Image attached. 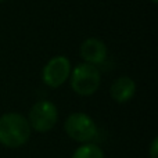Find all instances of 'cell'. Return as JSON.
Segmentation results:
<instances>
[{"instance_id":"obj_1","label":"cell","mask_w":158,"mask_h":158,"mask_svg":"<svg viewBox=\"0 0 158 158\" xmlns=\"http://www.w3.org/2000/svg\"><path fill=\"white\" fill-rule=\"evenodd\" d=\"M28 119L19 112H6L0 117V144L7 148H18L31 137Z\"/></svg>"},{"instance_id":"obj_2","label":"cell","mask_w":158,"mask_h":158,"mask_svg":"<svg viewBox=\"0 0 158 158\" xmlns=\"http://www.w3.org/2000/svg\"><path fill=\"white\" fill-rule=\"evenodd\" d=\"M71 87L77 94L82 97L94 94L101 83V72L96 65L87 63H81L71 69L69 75Z\"/></svg>"},{"instance_id":"obj_3","label":"cell","mask_w":158,"mask_h":158,"mask_svg":"<svg viewBox=\"0 0 158 158\" xmlns=\"http://www.w3.org/2000/svg\"><path fill=\"white\" fill-rule=\"evenodd\" d=\"M27 119L31 129L39 132V133H46L57 125L58 110L56 104L50 100L36 101L31 107Z\"/></svg>"},{"instance_id":"obj_4","label":"cell","mask_w":158,"mask_h":158,"mask_svg":"<svg viewBox=\"0 0 158 158\" xmlns=\"http://www.w3.org/2000/svg\"><path fill=\"white\" fill-rule=\"evenodd\" d=\"M64 131L72 140L78 143H92L97 136L96 122L85 112H72L64 122Z\"/></svg>"},{"instance_id":"obj_5","label":"cell","mask_w":158,"mask_h":158,"mask_svg":"<svg viewBox=\"0 0 158 158\" xmlns=\"http://www.w3.org/2000/svg\"><path fill=\"white\" fill-rule=\"evenodd\" d=\"M71 61L65 56H56L50 58L42 71V81L52 89L63 86L71 75Z\"/></svg>"},{"instance_id":"obj_6","label":"cell","mask_w":158,"mask_h":158,"mask_svg":"<svg viewBox=\"0 0 158 158\" xmlns=\"http://www.w3.org/2000/svg\"><path fill=\"white\" fill-rule=\"evenodd\" d=\"M107 46L98 38H87L81 43L79 54L83 58V63L92 65H100L107 58Z\"/></svg>"},{"instance_id":"obj_7","label":"cell","mask_w":158,"mask_h":158,"mask_svg":"<svg viewBox=\"0 0 158 158\" xmlns=\"http://www.w3.org/2000/svg\"><path fill=\"white\" fill-rule=\"evenodd\" d=\"M136 94V82L131 77H119L115 79L110 87V96L114 101L119 104L128 103Z\"/></svg>"},{"instance_id":"obj_8","label":"cell","mask_w":158,"mask_h":158,"mask_svg":"<svg viewBox=\"0 0 158 158\" xmlns=\"http://www.w3.org/2000/svg\"><path fill=\"white\" fill-rule=\"evenodd\" d=\"M71 158H106L103 148L94 143H83L74 151Z\"/></svg>"},{"instance_id":"obj_9","label":"cell","mask_w":158,"mask_h":158,"mask_svg":"<svg viewBox=\"0 0 158 158\" xmlns=\"http://www.w3.org/2000/svg\"><path fill=\"white\" fill-rule=\"evenodd\" d=\"M150 158H158V137H154L150 146Z\"/></svg>"},{"instance_id":"obj_10","label":"cell","mask_w":158,"mask_h":158,"mask_svg":"<svg viewBox=\"0 0 158 158\" xmlns=\"http://www.w3.org/2000/svg\"><path fill=\"white\" fill-rule=\"evenodd\" d=\"M150 2L153 3V4H157V3H158V0H150Z\"/></svg>"},{"instance_id":"obj_11","label":"cell","mask_w":158,"mask_h":158,"mask_svg":"<svg viewBox=\"0 0 158 158\" xmlns=\"http://www.w3.org/2000/svg\"><path fill=\"white\" fill-rule=\"evenodd\" d=\"M3 2H6V0H0V3H3Z\"/></svg>"}]
</instances>
